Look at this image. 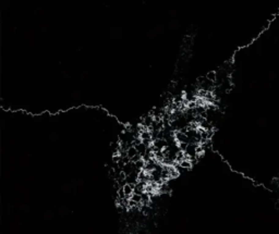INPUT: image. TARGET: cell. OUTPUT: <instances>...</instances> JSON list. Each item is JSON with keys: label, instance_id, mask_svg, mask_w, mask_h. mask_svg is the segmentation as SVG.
<instances>
[{"label": "cell", "instance_id": "cell-1", "mask_svg": "<svg viewBox=\"0 0 279 234\" xmlns=\"http://www.w3.org/2000/svg\"><path fill=\"white\" fill-rule=\"evenodd\" d=\"M134 187H135V185L134 184H129V183H126V184L122 186V188H123L124 193H126L127 197H131V195L134 193Z\"/></svg>", "mask_w": 279, "mask_h": 234}, {"label": "cell", "instance_id": "cell-2", "mask_svg": "<svg viewBox=\"0 0 279 234\" xmlns=\"http://www.w3.org/2000/svg\"><path fill=\"white\" fill-rule=\"evenodd\" d=\"M138 152V149H136V147L135 146H130L128 148V150H127V156H128L130 159H132V158L134 157V156H136Z\"/></svg>", "mask_w": 279, "mask_h": 234}, {"label": "cell", "instance_id": "cell-3", "mask_svg": "<svg viewBox=\"0 0 279 234\" xmlns=\"http://www.w3.org/2000/svg\"><path fill=\"white\" fill-rule=\"evenodd\" d=\"M131 200H133V202L138 203V204H141L142 202H143V199H142V195H138V194H132L130 197Z\"/></svg>", "mask_w": 279, "mask_h": 234}, {"label": "cell", "instance_id": "cell-4", "mask_svg": "<svg viewBox=\"0 0 279 234\" xmlns=\"http://www.w3.org/2000/svg\"><path fill=\"white\" fill-rule=\"evenodd\" d=\"M206 79L208 81H211V82H215V81L217 80V74L215 71H211V72L207 73L206 75Z\"/></svg>", "mask_w": 279, "mask_h": 234}, {"label": "cell", "instance_id": "cell-5", "mask_svg": "<svg viewBox=\"0 0 279 234\" xmlns=\"http://www.w3.org/2000/svg\"><path fill=\"white\" fill-rule=\"evenodd\" d=\"M182 168H185V169H190L192 167V161L190 159H184L183 161L180 163Z\"/></svg>", "mask_w": 279, "mask_h": 234}]
</instances>
